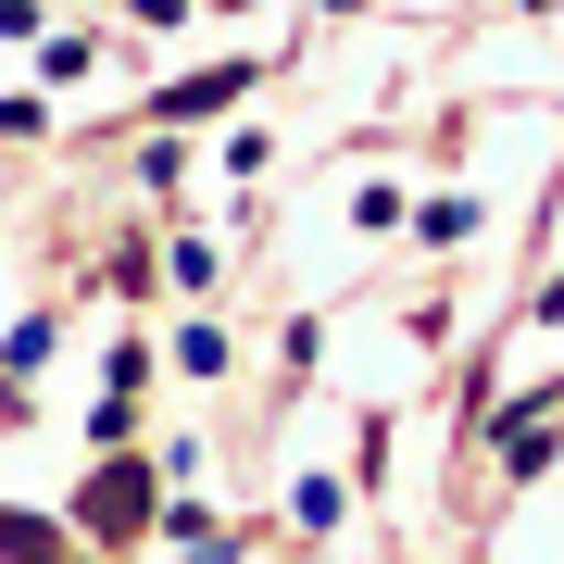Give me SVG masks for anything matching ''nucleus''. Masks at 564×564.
Instances as JSON below:
<instances>
[{"instance_id": "nucleus-1", "label": "nucleus", "mask_w": 564, "mask_h": 564, "mask_svg": "<svg viewBox=\"0 0 564 564\" xmlns=\"http://www.w3.org/2000/svg\"><path fill=\"white\" fill-rule=\"evenodd\" d=\"M151 502H163V489H151V464H139V452H101V477L76 489V527H88V540H139Z\"/></svg>"}, {"instance_id": "nucleus-2", "label": "nucleus", "mask_w": 564, "mask_h": 564, "mask_svg": "<svg viewBox=\"0 0 564 564\" xmlns=\"http://www.w3.org/2000/svg\"><path fill=\"white\" fill-rule=\"evenodd\" d=\"M226 101H251V63H214V76H176V88H163L151 113H163V126H214Z\"/></svg>"}, {"instance_id": "nucleus-3", "label": "nucleus", "mask_w": 564, "mask_h": 564, "mask_svg": "<svg viewBox=\"0 0 564 564\" xmlns=\"http://www.w3.org/2000/svg\"><path fill=\"white\" fill-rule=\"evenodd\" d=\"M0 564H63V527H39V514H0Z\"/></svg>"}, {"instance_id": "nucleus-4", "label": "nucleus", "mask_w": 564, "mask_h": 564, "mask_svg": "<svg viewBox=\"0 0 564 564\" xmlns=\"http://www.w3.org/2000/svg\"><path fill=\"white\" fill-rule=\"evenodd\" d=\"M289 514H302V527H339L351 489H339V477H302V489H289Z\"/></svg>"}, {"instance_id": "nucleus-5", "label": "nucleus", "mask_w": 564, "mask_h": 564, "mask_svg": "<svg viewBox=\"0 0 564 564\" xmlns=\"http://www.w3.org/2000/svg\"><path fill=\"white\" fill-rule=\"evenodd\" d=\"M126 13H139V25H188V0H126Z\"/></svg>"}, {"instance_id": "nucleus-6", "label": "nucleus", "mask_w": 564, "mask_h": 564, "mask_svg": "<svg viewBox=\"0 0 564 564\" xmlns=\"http://www.w3.org/2000/svg\"><path fill=\"white\" fill-rule=\"evenodd\" d=\"M527 314H540V326H564V276H552V289H540V302H527Z\"/></svg>"}, {"instance_id": "nucleus-7", "label": "nucleus", "mask_w": 564, "mask_h": 564, "mask_svg": "<svg viewBox=\"0 0 564 564\" xmlns=\"http://www.w3.org/2000/svg\"><path fill=\"white\" fill-rule=\"evenodd\" d=\"M226 13H239V0H226Z\"/></svg>"}]
</instances>
